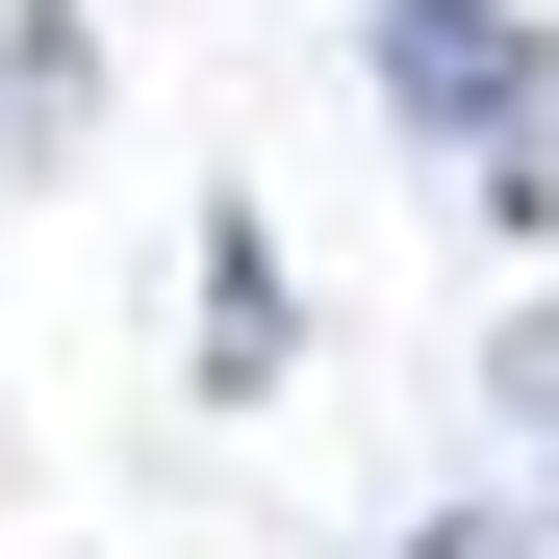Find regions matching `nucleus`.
Returning a JSON list of instances; mask_svg holds the SVG:
<instances>
[{
	"instance_id": "obj_3",
	"label": "nucleus",
	"mask_w": 559,
	"mask_h": 559,
	"mask_svg": "<svg viewBox=\"0 0 559 559\" xmlns=\"http://www.w3.org/2000/svg\"><path fill=\"white\" fill-rule=\"evenodd\" d=\"M407 559H534V534H484V509H432V534H407Z\"/></svg>"
},
{
	"instance_id": "obj_1",
	"label": "nucleus",
	"mask_w": 559,
	"mask_h": 559,
	"mask_svg": "<svg viewBox=\"0 0 559 559\" xmlns=\"http://www.w3.org/2000/svg\"><path fill=\"white\" fill-rule=\"evenodd\" d=\"M382 103L457 128V153H534V26L509 0H382Z\"/></svg>"
},
{
	"instance_id": "obj_2",
	"label": "nucleus",
	"mask_w": 559,
	"mask_h": 559,
	"mask_svg": "<svg viewBox=\"0 0 559 559\" xmlns=\"http://www.w3.org/2000/svg\"><path fill=\"white\" fill-rule=\"evenodd\" d=\"M204 356H229V382L280 356V254H254V229H204Z\"/></svg>"
}]
</instances>
